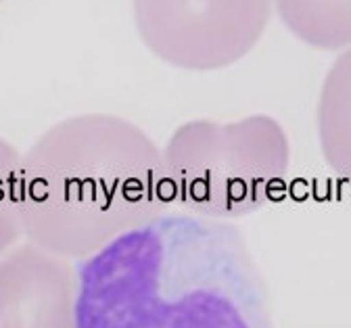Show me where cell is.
Returning a JSON list of instances; mask_svg holds the SVG:
<instances>
[{"label": "cell", "instance_id": "obj_1", "mask_svg": "<svg viewBox=\"0 0 351 328\" xmlns=\"http://www.w3.org/2000/svg\"><path fill=\"white\" fill-rule=\"evenodd\" d=\"M75 328H274L239 226L165 211L86 255Z\"/></svg>", "mask_w": 351, "mask_h": 328}, {"label": "cell", "instance_id": "obj_2", "mask_svg": "<svg viewBox=\"0 0 351 328\" xmlns=\"http://www.w3.org/2000/svg\"><path fill=\"white\" fill-rule=\"evenodd\" d=\"M169 205L159 147L117 115L59 126L23 167L21 222L38 243L67 255H93Z\"/></svg>", "mask_w": 351, "mask_h": 328}, {"label": "cell", "instance_id": "obj_3", "mask_svg": "<svg viewBox=\"0 0 351 328\" xmlns=\"http://www.w3.org/2000/svg\"><path fill=\"white\" fill-rule=\"evenodd\" d=\"M161 159L171 205L230 222L282 195L291 145L268 115L228 124L193 119L171 132Z\"/></svg>", "mask_w": 351, "mask_h": 328}, {"label": "cell", "instance_id": "obj_4", "mask_svg": "<svg viewBox=\"0 0 351 328\" xmlns=\"http://www.w3.org/2000/svg\"><path fill=\"white\" fill-rule=\"evenodd\" d=\"M272 0H134V21L161 61L213 71L241 61L259 42Z\"/></svg>", "mask_w": 351, "mask_h": 328}, {"label": "cell", "instance_id": "obj_5", "mask_svg": "<svg viewBox=\"0 0 351 328\" xmlns=\"http://www.w3.org/2000/svg\"><path fill=\"white\" fill-rule=\"evenodd\" d=\"M0 328H75V272L32 249L0 268Z\"/></svg>", "mask_w": 351, "mask_h": 328}, {"label": "cell", "instance_id": "obj_6", "mask_svg": "<svg viewBox=\"0 0 351 328\" xmlns=\"http://www.w3.org/2000/svg\"><path fill=\"white\" fill-rule=\"evenodd\" d=\"M316 115L326 165L351 184V49L326 73Z\"/></svg>", "mask_w": 351, "mask_h": 328}, {"label": "cell", "instance_id": "obj_7", "mask_svg": "<svg viewBox=\"0 0 351 328\" xmlns=\"http://www.w3.org/2000/svg\"><path fill=\"white\" fill-rule=\"evenodd\" d=\"M276 9L289 32L314 49L351 44V0H276Z\"/></svg>", "mask_w": 351, "mask_h": 328}]
</instances>
